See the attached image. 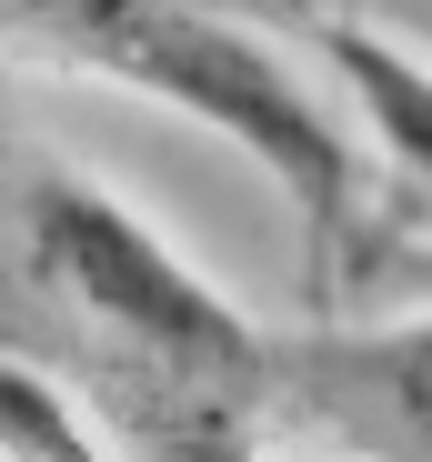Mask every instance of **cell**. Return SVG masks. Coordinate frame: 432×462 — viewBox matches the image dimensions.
<instances>
[{
  "instance_id": "cell-1",
  "label": "cell",
  "mask_w": 432,
  "mask_h": 462,
  "mask_svg": "<svg viewBox=\"0 0 432 462\" xmlns=\"http://www.w3.org/2000/svg\"><path fill=\"white\" fill-rule=\"evenodd\" d=\"M81 70H111V81L171 101L181 121L242 141L252 162L292 191L302 211V291L322 301L352 242V141L332 131V111L281 70L252 31L191 11V0H101V21L70 51Z\"/></svg>"
},
{
  "instance_id": "cell-4",
  "label": "cell",
  "mask_w": 432,
  "mask_h": 462,
  "mask_svg": "<svg viewBox=\"0 0 432 462\" xmlns=\"http://www.w3.org/2000/svg\"><path fill=\"white\" fill-rule=\"evenodd\" d=\"M312 51L332 60V81L352 91L363 131L432 191V60L402 51V41H382V31H363V21H312Z\"/></svg>"
},
{
  "instance_id": "cell-3",
  "label": "cell",
  "mask_w": 432,
  "mask_h": 462,
  "mask_svg": "<svg viewBox=\"0 0 432 462\" xmlns=\"http://www.w3.org/2000/svg\"><path fill=\"white\" fill-rule=\"evenodd\" d=\"M271 393H292V402H302L322 432H342V442L422 452V462H432V322L271 342Z\"/></svg>"
},
{
  "instance_id": "cell-5",
  "label": "cell",
  "mask_w": 432,
  "mask_h": 462,
  "mask_svg": "<svg viewBox=\"0 0 432 462\" xmlns=\"http://www.w3.org/2000/svg\"><path fill=\"white\" fill-rule=\"evenodd\" d=\"M0 452H31V462H81L91 452V422L11 352H0Z\"/></svg>"
},
{
  "instance_id": "cell-2",
  "label": "cell",
  "mask_w": 432,
  "mask_h": 462,
  "mask_svg": "<svg viewBox=\"0 0 432 462\" xmlns=\"http://www.w3.org/2000/svg\"><path fill=\"white\" fill-rule=\"evenodd\" d=\"M31 272H41L111 352L152 362L171 393H211V402L271 393V342L161 242L152 221H131L111 191L70 181V171L31 181Z\"/></svg>"
}]
</instances>
